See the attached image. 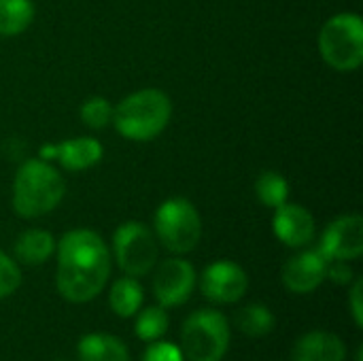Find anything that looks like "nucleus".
I'll return each instance as SVG.
<instances>
[{
	"mask_svg": "<svg viewBox=\"0 0 363 361\" xmlns=\"http://www.w3.org/2000/svg\"><path fill=\"white\" fill-rule=\"evenodd\" d=\"M111 277V255L100 234L79 228L57 245V291L64 300L85 304L94 300Z\"/></svg>",
	"mask_w": 363,
	"mask_h": 361,
	"instance_id": "f257e3e1",
	"label": "nucleus"
},
{
	"mask_svg": "<svg viewBox=\"0 0 363 361\" xmlns=\"http://www.w3.org/2000/svg\"><path fill=\"white\" fill-rule=\"evenodd\" d=\"M64 177L47 160H26L13 181V209L23 219L51 213L64 198Z\"/></svg>",
	"mask_w": 363,
	"mask_h": 361,
	"instance_id": "f03ea898",
	"label": "nucleus"
},
{
	"mask_svg": "<svg viewBox=\"0 0 363 361\" xmlns=\"http://www.w3.org/2000/svg\"><path fill=\"white\" fill-rule=\"evenodd\" d=\"M172 117V102L162 89L145 87L130 96H125L113 109V126L115 130L136 143L153 140L160 136Z\"/></svg>",
	"mask_w": 363,
	"mask_h": 361,
	"instance_id": "7ed1b4c3",
	"label": "nucleus"
},
{
	"mask_svg": "<svg viewBox=\"0 0 363 361\" xmlns=\"http://www.w3.org/2000/svg\"><path fill=\"white\" fill-rule=\"evenodd\" d=\"M319 51L328 66L338 72L357 70L363 62V21L357 13L330 17L319 32Z\"/></svg>",
	"mask_w": 363,
	"mask_h": 361,
	"instance_id": "20e7f679",
	"label": "nucleus"
},
{
	"mask_svg": "<svg viewBox=\"0 0 363 361\" xmlns=\"http://www.w3.org/2000/svg\"><path fill=\"white\" fill-rule=\"evenodd\" d=\"M230 347L228 319L213 309L191 313L181 330V351L189 361H221Z\"/></svg>",
	"mask_w": 363,
	"mask_h": 361,
	"instance_id": "39448f33",
	"label": "nucleus"
},
{
	"mask_svg": "<svg viewBox=\"0 0 363 361\" xmlns=\"http://www.w3.org/2000/svg\"><path fill=\"white\" fill-rule=\"evenodd\" d=\"M155 236L170 253H189L202 236V219L187 198H170L162 202L153 217Z\"/></svg>",
	"mask_w": 363,
	"mask_h": 361,
	"instance_id": "423d86ee",
	"label": "nucleus"
},
{
	"mask_svg": "<svg viewBox=\"0 0 363 361\" xmlns=\"http://www.w3.org/2000/svg\"><path fill=\"white\" fill-rule=\"evenodd\" d=\"M113 249L119 268L134 279L151 272L157 262V240L153 232L138 221H125L117 228Z\"/></svg>",
	"mask_w": 363,
	"mask_h": 361,
	"instance_id": "0eeeda50",
	"label": "nucleus"
},
{
	"mask_svg": "<svg viewBox=\"0 0 363 361\" xmlns=\"http://www.w3.org/2000/svg\"><path fill=\"white\" fill-rule=\"evenodd\" d=\"M319 251L328 262H351L363 253V217L362 215H342L332 221L323 236Z\"/></svg>",
	"mask_w": 363,
	"mask_h": 361,
	"instance_id": "6e6552de",
	"label": "nucleus"
},
{
	"mask_svg": "<svg viewBox=\"0 0 363 361\" xmlns=\"http://www.w3.org/2000/svg\"><path fill=\"white\" fill-rule=\"evenodd\" d=\"M196 287V270L187 260L172 257L160 264L153 279V294L160 306H181Z\"/></svg>",
	"mask_w": 363,
	"mask_h": 361,
	"instance_id": "1a4fd4ad",
	"label": "nucleus"
},
{
	"mask_svg": "<svg viewBox=\"0 0 363 361\" xmlns=\"http://www.w3.org/2000/svg\"><path fill=\"white\" fill-rule=\"evenodd\" d=\"M202 294L215 304L238 302L249 289V277L236 262H215L202 272Z\"/></svg>",
	"mask_w": 363,
	"mask_h": 361,
	"instance_id": "9d476101",
	"label": "nucleus"
},
{
	"mask_svg": "<svg viewBox=\"0 0 363 361\" xmlns=\"http://www.w3.org/2000/svg\"><path fill=\"white\" fill-rule=\"evenodd\" d=\"M328 260L317 251H302L289 257L283 266V283L294 294H311L328 279Z\"/></svg>",
	"mask_w": 363,
	"mask_h": 361,
	"instance_id": "9b49d317",
	"label": "nucleus"
},
{
	"mask_svg": "<svg viewBox=\"0 0 363 361\" xmlns=\"http://www.w3.org/2000/svg\"><path fill=\"white\" fill-rule=\"evenodd\" d=\"M272 230L283 245L300 249L311 245L315 238V217L302 204L285 202L274 209Z\"/></svg>",
	"mask_w": 363,
	"mask_h": 361,
	"instance_id": "f8f14e48",
	"label": "nucleus"
},
{
	"mask_svg": "<svg viewBox=\"0 0 363 361\" xmlns=\"http://www.w3.org/2000/svg\"><path fill=\"white\" fill-rule=\"evenodd\" d=\"M104 155L102 145L96 138L89 136H79V138H68L57 145H45L40 149V160H57L62 168L81 172L91 166H96Z\"/></svg>",
	"mask_w": 363,
	"mask_h": 361,
	"instance_id": "ddd939ff",
	"label": "nucleus"
},
{
	"mask_svg": "<svg viewBox=\"0 0 363 361\" xmlns=\"http://www.w3.org/2000/svg\"><path fill=\"white\" fill-rule=\"evenodd\" d=\"M347 347L345 343L323 330L304 334L294 347V361H345Z\"/></svg>",
	"mask_w": 363,
	"mask_h": 361,
	"instance_id": "4468645a",
	"label": "nucleus"
},
{
	"mask_svg": "<svg viewBox=\"0 0 363 361\" xmlns=\"http://www.w3.org/2000/svg\"><path fill=\"white\" fill-rule=\"evenodd\" d=\"M81 361H130L125 343L108 334H87L79 343Z\"/></svg>",
	"mask_w": 363,
	"mask_h": 361,
	"instance_id": "2eb2a0df",
	"label": "nucleus"
},
{
	"mask_svg": "<svg viewBox=\"0 0 363 361\" xmlns=\"http://www.w3.org/2000/svg\"><path fill=\"white\" fill-rule=\"evenodd\" d=\"M55 251V238L47 230H26L15 243V255L21 264L38 266L45 264Z\"/></svg>",
	"mask_w": 363,
	"mask_h": 361,
	"instance_id": "dca6fc26",
	"label": "nucleus"
},
{
	"mask_svg": "<svg viewBox=\"0 0 363 361\" xmlns=\"http://www.w3.org/2000/svg\"><path fill=\"white\" fill-rule=\"evenodd\" d=\"M143 287L134 277H123L117 283H113L108 294V304L117 317H134L143 306Z\"/></svg>",
	"mask_w": 363,
	"mask_h": 361,
	"instance_id": "f3484780",
	"label": "nucleus"
},
{
	"mask_svg": "<svg viewBox=\"0 0 363 361\" xmlns=\"http://www.w3.org/2000/svg\"><path fill=\"white\" fill-rule=\"evenodd\" d=\"M36 9L32 0H0V36H17L30 28Z\"/></svg>",
	"mask_w": 363,
	"mask_h": 361,
	"instance_id": "a211bd4d",
	"label": "nucleus"
},
{
	"mask_svg": "<svg viewBox=\"0 0 363 361\" xmlns=\"http://www.w3.org/2000/svg\"><path fill=\"white\" fill-rule=\"evenodd\" d=\"M255 196L262 204L277 209L281 204L287 202L289 196V183L283 174L274 172V170H266L257 177L255 181Z\"/></svg>",
	"mask_w": 363,
	"mask_h": 361,
	"instance_id": "6ab92c4d",
	"label": "nucleus"
},
{
	"mask_svg": "<svg viewBox=\"0 0 363 361\" xmlns=\"http://www.w3.org/2000/svg\"><path fill=\"white\" fill-rule=\"evenodd\" d=\"M238 330L249 336V338H262L266 334H270V330L274 328V317L272 313L262 306V304H249L245 306L238 317H236Z\"/></svg>",
	"mask_w": 363,
	"mask_h": 361,
	"instance_id": "aec40b11",
	"label": "nucleus"
},
{
	"mask_svg": "<svg viewBox=\"0 0 363 361\" xmlns=\"http://www.w3.org/2000/svg\"><path fill=\"white\" fill-rule=\"evenodd\" d=\"M136 336L145 343L160 340L168 330V315L162 306H149L136 317Z\"/></svg>",
	"mask_w": 363,
	"mask_h": 361,
	"instance_id": "412c9836",
	"label": "nucleus"
},
{
	"mask_svg": "<svg viewBox=\"0 0 363 361\" xmlns=\"http://www.w3.org/2000/svg\"><path fill=\"white\" fill-rule=\"evenodd\" d=\"M81 121L91 130H104L113 121V106L102 96H91L81 104Z\"/></svg>",
	"mask_w": 363,
	"mask_h": 361,
	"instance_id": "4be33fe9",
	"label": "nucleus"
},
{
	"mask_svg": "<svg viewBox=\"0 0 363 361\" xmlns=\"http://www.w3.org/2000/svg\"><path fill=\"white\" fill-rule=\"evenodd\" d=\"M19 285H21L19 266L4 251H0V298L15 294L19 289Z\"/></svg>",
	"mask_w": 363,
	"mask_h": 361,
	"instance_id": "5701e85b",
	"label": "nucleus"
},
{
	"mask_svg": "<svg viewBox=\"0 0 363 361\" xmlns=\"http://www.w3.org/2000/svg\"><path fill=\"white\" fill-rule=\"evenodd\" d=\"M143 361H183V351L170 343L155 340L143 355Z\"/></svg>",
	"mask_w": 363,
	"mask_h": 361,
	"instance_id": "b1692460",
	"label": "nucleus"
},
{
	"mask_svg": "<svg viewBox=\"0 0 363 361\" xmlns=\"http://www.w3.org/2000/svg\"><path fill=\"white\" fill-rule=\"evenodd\" d=\"M328 277L336 283V285H349L353 281V270L351 266H347V262H330L328 264Z\"/></svg>",
	"mask_w": 363,
	"mask_h": 361,
	"instance_id": "393cba45",
	"label": "nucleus"
},
{
	"mask_svg": "<svg viewBox=\"0 0 363 361\" xmlns=\"http://www.w3.org/2000/svg\"><path fill=\"white\" fill-rule=\"evenodd\" d=\"M362 291H363V279H357V281L353 283V289H351V311H353V319H355V326H357V328H362L363 326Z\"/></svg>",
	"mask_w": 363,
	"mask_h": 361,
	"instance_id": "a878e982",
	"label": "nucleus"
}]
</instances>
